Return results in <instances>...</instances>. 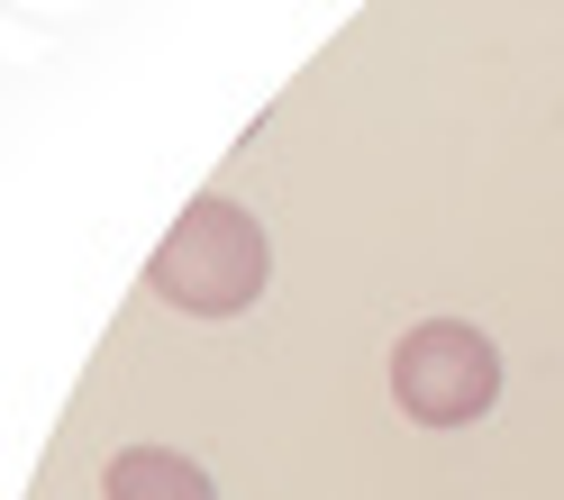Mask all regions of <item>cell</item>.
Masks as SVG:
<instances>
[{
	"mask_svg": "<svg viewBox=\"0 0 564 500\" xmlns=\"http://www.w3.org/2000/svg\"><path fill=\"white\" fill-rule=\"evenodd\" d=\"M155 282H164L173 301H192V309H237L246 292H264V237H237L228 256H209V228L192 219L183 237L164 246Z\"/></svg>",
	"mask_w": 564,
	"mask_h": 500,
	"instance_id": "cell-2",
	"label": "cell"
},
{
	"mask_svg": "<svg viewBox=\"0 0 564 500\" xmlns=\"http://www.w3.org/2000/svg\"><path fill=\"white\" fill-rule=\"evenodd\" d=\"M392 382H401V401H410L419 419L446 427V419H465V410L491 401V346H482L474 328H419V337L401 346Z\"/></svg>",
	"mask_w": 564,
	"mask_h": 500,
	"instance_id": "cell-1",
	"label": "cell"
}]
</instances>
